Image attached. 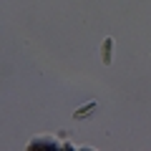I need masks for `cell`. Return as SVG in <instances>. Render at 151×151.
Here are the masks:
<instances>
[{"instance_id": "1", "label": "cell", "mask_w": 151, "mask_h": 151, "mask_svg": "<svg viewBox=\"0 0 151 151\" xmlns=\"http://www.w3.org/2000/svg\"><path fill=\"white\" fill-rule=\"evenodd\" d=\"M93 111H96V103H93V101H91V103H83L81 108H76V111H73V119H76V121L88 119V116H91Z\"/></svg>"}, {"instance_id": "2", "label": "cell", "mask_w": 151, "mask_h": 151, "mask_svg": "<svg viewBox=\"0 0 151 151\" xmlns=\"http://www.w3.org/2000/svg\"><path fill=\"white\" fill-rule=\"evenodd\" d=\"M113 58V38H106L103 40V65H111Z\"/></svg>"}]
</instances>
